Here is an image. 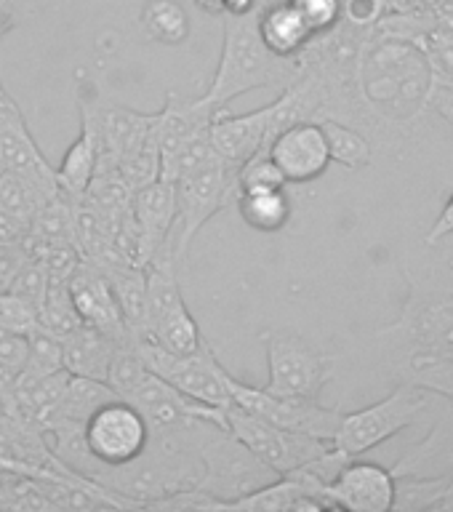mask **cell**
Returning a JSON list of instances; mask_svg holds the SVG:
<instances>
[{
  "label": "cell",
  "instance_id": "6da1fadb",
  "mask_svg": "<svg viewBox=\"0 0 453 512\" xmlns=\"http://www.w3.org/2000/svg\"><path fill=\"white\" fill-rule=\"evenodd\" d=\"M432 70L419 46L371 30L358 62V91L366 110L390 123H408L427 107Z\"/></svg>",
  "mask_w": 453,
  "mask_h": 512
},
{
  "label": "cell",
  "instance_id": "7a4b0ae2",
  "mask_svg": "<svg viewBox=\"0 0 453 512\" xmlns=\"http://www.w3.org/2000/svg\"><path fill=\"white\" fill-rule=\"evenodd\" d=\"M256 11L243 16H222V56L214 80L203 94L219 110H227V104L259 88H286L299 75L296 59H280L264 46L256 27Z\"/></svg>",
  "mask_w": 453,
  "mask_h": 512
},
{
  "label": "cell",
  "instance_id": "3957f363",
  "mask_svg": "<svg viewBox=\"0 0 453 512\" xmlns=\"http://www.w3.org/2000/svg\"><path fill=\"white\" fill-rule=\"evenodd\" d=\"M176 187V224L171 232V256L176 267L184 262L190 251L192 240L198 235L211 216H216L222 208L235 206L238 190V168L224 163L222 158L200 166L190 174H182L174 182Z\"/></svg>",
  "mask_w": 453,
  "mask_h": 512
},
{
  "label": "cell",
  "instance_id": "277c9868",
  "mask_svg": "<svg viewBox=\"0 0 453 512\" xmlns=\"http://www.w3.org/2000/svg\"><path fill=\"white\" fill-rule=\"evenodd\" d=\"M150 446V424L142 411L126 398H112L99 406L83 424V451L88 459L78 467L83 478L96 470L123 467L144 454Z\"/></svg>",
  "mask_w": 453,
  "mask_h": 512
},
{
  "label": "cell",
  "instance_id": "5b68a950",
  "mask_svg": "<svg viewBox=\"0 0 453 512\" xmlns=\"http://www.w3.org/2000/svg\"><path fill=\"white\" fill-rule=\"evenodd\" d=\"M134 344L139 355H142L144 366L150 368L152 374L174 384L176 390L184 392L187 398L198 400L203 406L214 408H230V371L219 363L214 347L203 342L195 352L187 355H176L152 342L150 336H134Z\"/></svg>",
  "mask_w": 453,
  "mask_h": 512
},
{
  "label": "cell",
  "instance_id": "8992f818",
  "mask_svg": "<svg viewBox=\"0 0 453 512\" xmlns=\"http://www.w3.org/2000/svg\"><path fill=\"white\" fill-rule=\"evenodd\" d=\"M424 411H427V392L414 384L400 382L387 398L358 411H344L334 446L352 459L363 456L371 448L395 438L398 432L408 430Z\"/></svg>",
  "mask_w": 453,
  "mask_h": 512
},
{
  "label": "cell",
  "instance_id": "52a82bcc",
  "mask_svg": "<svg viewBox=\"0 0 453 512\" xmlns=\"http://www.w3.org/2000/svg\"><path fill=\"white\" fill-rule=\"evenodd\" d=\"M267 384L264 390L278 398L320 400V392L334 379V358L291 331H267Z\"/></svg>",
  "mask_w": 453,
  "mask_h": 512
},
{
  "label": "cell",
  "instance_id": "ba28073f",
  "mask_svg": "<svg viewBox=\"0 0 453 512\" xmlns=\"http://www.w3.org/2000/svg\"><path fill=\"white\" fill-rule=\"evenodd\" d=\"M147 334L168 352L187 355L206 342L195 315L184 302L171 259H152L147 267ZM139 339V336H136Z\"/></svg>",
  "mask_w": 453,
  "mask_h": 512
},
{
  "label": "cell",
  "instance_id": "9c48e42d",
  "mask_svg": "<svg viewBox=\"0 0 453 512\" xmlns=\"http://www.w3.org/2000/svg\"><path fill=\"white\" fill-rule=\"evenodd\" d=\"M224 419H227V432L232 438L240 440L278 478L294 472L302 464L312 462V459H318L320 454H326L328 448L334 446L331 440H320L312 438V435H304V432L275 427V424L264 422L259 416L248 414L235 403L230 408H224Z\"/></svg>",
  "mask_w": 453,
  "mask_h": 512
},
{
  "label": "cell",
  "instance_id": "30bf717a",
  "mask_svg": "<svg viewBox=\"0 0 453 512\" xmlns=\"http://www.w3.org/2000/svg\"><path fill=\"white\" fill-rule=\"evenodd\" d=\"M230 395L235 406H240L248 414L259 416L264 422L283 427V430L304 432V435H312V438L331 440V443H334L336 430H339L344 416L342 408L323 406L320 400L278 398V395H270L264 387H251L246 382H238L232 374Z\"/></svg>",
  "mask_w": 453,
  "mask_h": 512
},
{
  "label": "cell",
  "instance_id": "8fae6325",
  "mask_svg": "<svg viewBox=\"0 0 453 512\" xmlns=\"http://www.w3.org/2000/svg\"><path fill=\"white\" fill-rule=\"evenodd\" d=\"M384 331L408 342L430 344L453 358V294L430 280H414L400 318Z\"/></svg>",
  "mask_w": 453,
  "mask_h": 512
},
{
  "label": "cell",
  "instance_id": "7c38bea8",
  "mask_svg": "<svg viewBox=\"0 0 453 512\" xmlns=\"http://www.w3.org/2000/svg\"><path fill=\"white\" fill-rule=\"evenodd\" d=\"M131 214H134L136 235H139V259H142V267H147L158 256H166V259L174 262L171 246H168L176 224L174 182L158 179V182L136 190L131 195Z\"/></svg>",
  "mask_w": 453,
  "mask_h": 512
},
{
  "label": "cell",
  "instance_id": "4fadbf2b",
  "mask_svg": "<svg viewBox=\"0 0 453 512\" xmlns=\"http://www.w3.org/2000/svg\"><path fill=\"white\" fill-rule=\"evenodd\" d=\"M267 155L275 160L280 174L291 184L312 182L326 174L331 166L326 136L315 120H296L283 128L267 147Z\"/></svg>",
  "mask_w": 453,
  "mask_h": 512
},
{
  "label": "cell",
  "instance_id": "5bb4252c",
  "mask_svg": "<svg viewBox=\"0 0 453 512\" xmlns=\"http://www.w3.org/2000/svg\"><path fill=\"white\" fill-rule=\"evenodd\" d=\"M334 510L390 512L395 502V475L374 462H358V456L344 464L326 488Z\"/></svg>",
  "mask_w": 453,
  "mask_h": 512
},
{
  "label": "cell",
  "instance_id": "9a60e30c",
  "mask_svg": "<svg viewBox=\"0 0 453 512\" xmlns=\"http://www.w3.org/2000/svg\"><path fill=\"white\" fill-rule=\"evenodd\" d=\"M70 296L75 310H78L80 320L86 326L102 331L115 342H123L128 339L126 320H123V312L118 307V299L112 294V286L104 270L99 264H91L86 259H80L78 267L72 270L70 280Z\"/></svg>",
  "mask_w": 453,
  "mask_h": 512
},
{
  "label": "cell",
  "instance_id": "2e32d148",
  "mask_svg": "<svg viewBox=\"0 0 453 512\" xmlns=\"http://www.w3.org/2000/svg\"><path fill=\"white\" fill-rule=\"evenodd\" d=\"M219 112L224 110L208 102L206 96L184 99L179 94H168L166 104L155 115V139H158L160 147V163L176 155L179 150H184L187 144L208 136V128H211Z\"/></svg>",
  "mask_w": 453,
  "mask_h": 512
},
{
  "label": "cell",
  "instance_id": "e0dca14e",
  "mask_svg": "<svg viewBox=\"0 0 453 512\" xmlns=\"http://www.w3.org/2000/svg\"><path fill=\"white\" fill-rule=\"evenodd\" d=\"M0 168L32 176H54L46 155L40 152L22 107L0 86Z\"/></svg>",
  "mask_w": 453,
  "mask_h": 512
},
{
  "label": "cell",
  "instance_id": "ac0fdd59",
  "mask_svg": "<svg viewBox=\"0 0 453 512\" xmlns=\"http://www.w3.org/2000/svg\"><path fill=\"white\" fill-rule=\"evenodd\" d=\"M256 27L262 43L280 59H296L315 38L291 0H267L256 11Z\"/></svg>",
  "mask_w": 453,
  "mask_h": 512
},
{
  "label": "cell",
  "instance_id": "d6986e66",
  "mask_svg": "<svg viewBox=\"0 0 453 512\" xmlns=\"http://www.w3.org/2000/svg\"><path fill=\"white\" fill-rule=\"evenodd\" d=\"M59 342H62V363L67 374L107 382L112 355H115V347H118L115 339L83 323Z\"/></svg>",
  "mask_w": 453,
  "mask_h": 512
},
{
  "label": "cell",
  "instance_id": "ffe728a7",
  "mask_svg": "<svg viewBox=\"0 0 453 512\" xmlns=\"http://www.w3.org/2000/svg\"><path fill=\"white\" fill-rule=\"evenodd\" d=\"M110 280L126 328L131 336L147 334V270L128 262L99 264Z\"/></svg>",
  "mask_w": 453,
  "mask_h": 512
},
{
  "label": "cell",
  "instance_id": "44dd1931",
  "mask_svg": "<svg viewBox=\"0 0 453 512\" xmlns=\"http://www.w3.org/2000/svg\"><path fill=\"white\" fill-rule=\"evenodd\" d=\"M56 184L64 198L78 203L96 176V139L86 120H80V134L67 147L62 163L54 168Z\"/></svg>",
  "mask_w": 453,
  "mask_h": 512
},
{
  "label": "cell",
  "instance_id": "7402d4cb",
  "mask_svg": "<svg viewBox=\"0 0 453 512\" xmlns=\"http://www.w3.org/2000/svg\"><path fill=\"white\" fill-rule=\"evenodd\" d=\"M139 22L144 35L160 46H182L192 32L190 14L179 0H147Z\"/></svg>",
  "mask_w": 453,
  "mask_h": 512
},
{
  "label": "cell",
  "instance_id": "603a6c76",
  "mask_svg": "<svg viewBox=\"0 0 453 512\" xmlns=\"http://www.w3.org/2000/svg\"><path fill=\"white\" fill-rule=\"evenodd\" d=\"M240 219L256 232L272 235L280 232L291 219V200L286 190H267V192H240L238 200Z\"/></svg>",
  "mask_w": 453,
  "mask_h": 512
},
{
  "label": "cell",
  "instance_id": "cb8c5ba5",
  "mask_svg": "<svg viewBox=\"0 0 453 512\" xmlns=\"http://www.w3.org/2000/svg\"><path fill=\"white\" fill-rule=\"evenodd\" d=\"M318 123L323 136H326L331 163H339L350 171H363L374 163V147L360 128L334 118L318 120Z\"/></svg>",
  "mask_w": 453,
  "mask_h": 512
},
{
  "label": "cell",
  "instance_id": "d4e9b609",
  "mask_svg": "<svg viewBox=\"0 0 453 512\" xmlns=\"http://www.w3.org/2000/svg\"><path fill=\"white\" fill-rule=\"evenodd\" d=\"M392 475H395L392 510L400 512H438L451 483V472H443L435 478H424L416 472H392Z\"/></svg>",
  "mask_w": 453,
  "mask_h": 512
},
{
  "label": "cell",
  "instance_id": "484cf974",
  "mask_svg": "<svg viewBox=\"0 0 453 512\" xmlns=\"http://www.w3.org/2000/svg\"><path fill=\"white\" fill-rule=\"evenodd\" d=\"M59 371H64L62 342H59L56 336L46 334L43 328H38V331H32L30 334L27 360H24V368L19 371V376H16L14 392L43 382V379L59 374Z\"/></svg>",
  "mask_w": 453,
  "mask_h": 512
},
{
  "label": "cell",
  "instance_id": "4316f807",
  "mask_svg": "<svg viewBox=\"0 0 453 512\" xmlns=\"http://www.w3.org/2000/svg\"><path fill=\"white\" fill-rule=\"evenodd\" d=\"M38 326L43 328L46 334L56 336V339H64V336L72 334L75 328L83 326V320H80L78 310H75V304H72L67 280H48L46 296H43V302L38 304Z\"/></svg>",
  "mask_w": 453,
  "mask_h": 512
},
{
  "label": "cell",
  "instance_id": "83f0119b",
  "mask_svg": "<svg viewBox=\"0 0 453 512\" xmlns=\"http://www.w3.org/2000/svg\"><path fill=\"white\" fill-rule=\"evenodd\" d=\"M115 176H118L120 182L126 184L131 192L142 190V187H147V184L152 182H158L160 147H158V139H155V128H152V134L147 136L139 147H134V150L126 152V155L118 160Z\"/></svg>",
  "mask_w": 453,
  "mask_h": 512
},
{
  "label": "cell",
  "instance_id": "f1b7e54d",
  "mask_svg": "<svg viewBox=\"0 0 453 512\" xmlns=\"http://www.w3.org/2000/svg\"><path fill=\"white\" fill-rule=\"evenodd\" d=\"M286 176L280 174L275 160L267 152H256L243 166H238V190L240 192H267L286 190Z\"/></svg>",
  "mask_w": 453,
  "mask_h": 512
},
{
  "label": "cell",
  "instance_id": "f546056e",
  "mask_svg": "<svg viewBox=\"0 0 453 512\" xmlns=\"http://www.w3.org/2000/svg\"><path fill=\"white\" fill-rule=\"evenodd\" d=\"M0 328L30 336L38 331V307L14 291H0Z\"/></svg>",
  "mask_w": 453,
  "mask_h": 512
},
{
  "label": "cell",
  "instance_id": "4dcf8cb0",
  "mask_svg": "<svg viewBox=\"0 0 453 512\" xmlns=\"http://www.w3.org/2000/svg\"><path fill=\"white\" fill-rule=\"evenodd\" d=\"M48 270L43 267V262H38V259H27L24 262V267L19 272H16V278L11 280V286L6 288V291H14V294L24 296L27 302H32L35 307H38L40 302H43V296H46L48 291Z\"/></svg>",
  "mask_w": 453,
  "mask_h": 512
},
{
  "label": "cell",
  "instance_id": "1f68e13d",
  "mask_svg": "<svg viewBox=\"0 0 453 512\" xmlns=\"http://www.w3.org/2000/svg\"><path fill=\"white\" fill-rule=\"evenodd\" d=\"M291 3L299 8L304 22L310 24L312 35H323L342 22V0H291Z\"/></svg>",
  "mask_w": 453,
  "mask_h": 512
},
{
  "label": "cell",
  "instance_id": "d6a6232c",
  "mask_svg": "<svg viewBox=\"0 0 453 512\" xmlns=\"http://www.w3.org/2000/svg\"><path fill=\"white\" fill-rule=\"evenodd\" d=\"M27 347H30V336L0 328V366L8 368L14 376H19V371L24 368Z\"/></svg>",
  "mask_w": 453,
  "mask_h": 512
},
{
  "label": "cell",
  "instance_id": "836d02e7",
  "mask_svg": "<svg viewBox=\"0 0 453 512\" xmlns=\"http://www.w3.org/2000/svg\"><path fill=\"white\" fill-rule=\"evenodd\" d=\"M30 259L24 240H0V291L11 286L16 272L22 270L24 262Z\"/></svg>",
  "mask_w": 453,
  "mask_h": 512
},
{
  "label": "cell",
  "instance_id": "e575fe53",
  "mask_svg": "<svg viewBox=\"0 0 453 512\" xmlns=\"http://www.w3.org/2000/svg\"><path fill=\"white\" fill-rule=\"evenodd\" d=\"M448 235H453V195L448 198L446 206H443V211H440V216L430 227V232L424 235V243L427 246H438L440 240H446Z\"/></svg>",
  "mask_w": 453,
  "mask_h": 512
},
{
  "label": "cell",
  "instance_id": "d590c367",
  "mask_svg": "<svg viewBox=\"0 0 453 512\" xmlns=\"http://www.w3.org/2000/svg\"><path fill=\"white\" fill-rule=\"evenodd\" d=\"M427 107H435V110L443 112L453 123V88L432 86L430 96H427Z\"/></svg>",
  "mask_w": 453,
  "mask_h": 512
},
{
  "label": "cell",
  "instance_id": "8d00e7d4",
  "mask_svg": "<svg viewBox=\"0 0 453 512\" xmlns=\"http://www.w3.org/2000/svg\"><path fill=\"white\" fill-rule=\"evenodd\" d=\"M19 8H22V0H0V40L19 22Z\"/></svg>",
  "mask_w": 453,
  "mask_h": 512
},
{
  "label": "cell",
  "instance_id": "74e56055",
  "mask_svg": "<svg viewBox=\"0 0 453 512\" xmlns=\"http://www.w3.org/2000/svg\"><path fill=\"white\" fill-rule=\"evenodd\" d=\"M432 8V0H384V14H411Z\"/></svg>",
  "mask_w": 453,
  "mask_h": 512
},
{
  "label": "cell",
  "instance_id": "f35d334b",
  "mask_svg": "<svg viewBox=\"0 0 453 512\" xmlns=\"http://www.w3.org/2000/svg\"><path fill=\"white\" fill-rule=\"evenodd\" d=\"M438 512H453V470H451V483H448V491L443 496V502H440Z\"/></svg>",
  "mask_w": 453,
  "mask_h": 512
},
{
  "label": "cell",
  "instance_id": "ab89813d",
  "mask_svg": "<svg viewBox=\"0 0 453 512\" xmlns=\"http://www.w3.org/2000/svg\"><path fill=\"white\" fill-rule=\"evenodd\" d=\"M432 11H438V14H453V0H432Z\"/></svg>",
  "mask_w": 453,
  "mask_h": 512
}]
</instances>
